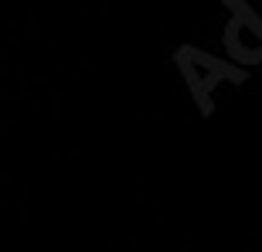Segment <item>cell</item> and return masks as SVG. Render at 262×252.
Segmentation results:
<instances>
[]
</instances>
